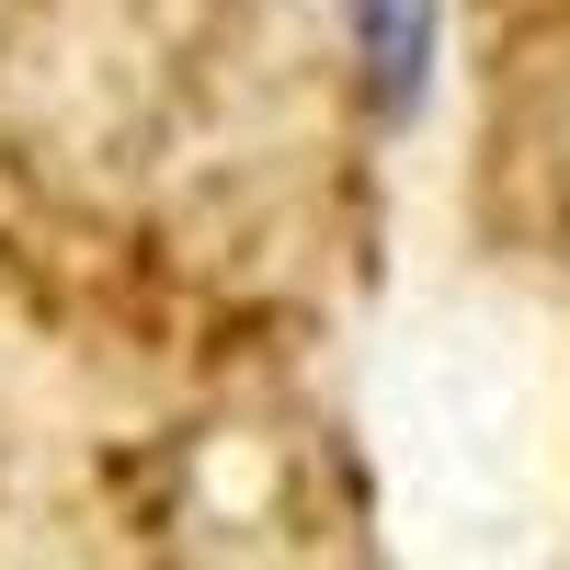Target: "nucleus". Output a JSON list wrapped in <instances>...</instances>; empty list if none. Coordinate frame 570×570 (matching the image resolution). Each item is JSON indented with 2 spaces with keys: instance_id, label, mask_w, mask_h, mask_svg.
<instances>
[{
  "instance_id": "f257e3e1",
  "label": "nucleus",
  "mask_w": 570,
  "mask_h": 570,
  "mask_svg": "<svg viewBox=\"0 0 570 570\" xmlns=\"http://www.w3.org/2000/svg\"><path fill=\"white\" fill-rule=\"evenodd\" d=\"M354 12V46H365V69L389 80V115L422 104V58H434V0H343Z\"/></svg>"
}]
</instances>
